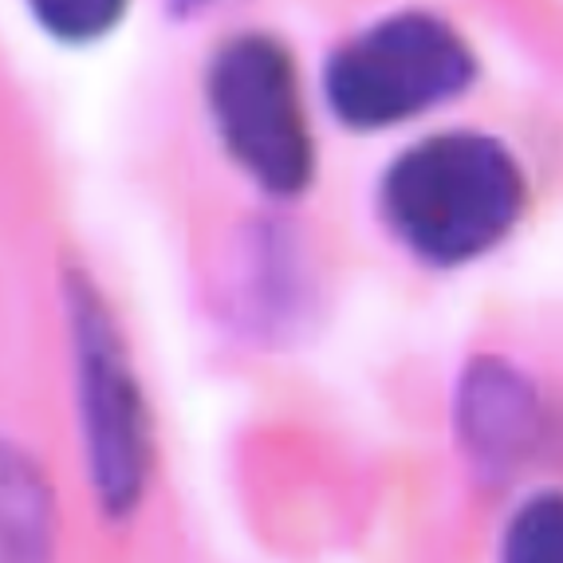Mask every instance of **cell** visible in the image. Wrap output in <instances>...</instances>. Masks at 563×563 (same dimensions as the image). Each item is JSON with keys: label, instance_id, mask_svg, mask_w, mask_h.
<instances>
[{"label": "cell", "instance_id": "cell-1", "mask_svg": "<svg viewBox=\"0 0 563 563\" xmlns=\"http://www.w3.org/2000/svg\"><path fill=\"white\" fill-rule=\"evenodd\" d=\"M383 209L398 241L430 264L488 253L525 209L517 158L485 134H438L402 154L383 181Z\"/></svg>", "mask_w": 563, "mask_h": 563}, {"label": "cell", "instance_id": "cell-2", "mask_svg": "<svg viewBox=\"0 0 563 563\" xmlns=\"http://www.w3.org/2000/svg\"><path fill=\"white\" fill-rule=\"evenodd\" d=\"M470 79V44L430 12H402L358 32L331 56L328 99L347 126L383 131L461 95Z\"/></svg>", "mask_w": 563, "mask_h": 563}, {"label": "cell", "instance_id": "cell-3", "mask_svg": "<svg viewBox=\"0 0 563 563\" xmlns=\"http://www.w3.org/2000/svg\"><path fill=\"white\" fill-rule=\"evenodd\" d=\"M209 107L229 154L264 189L300 194L308 186L316 146L296 64L280 40H229L209 67Z\"/></svg>", "mask_w": 563, "mask_h": 563}, {"label": "cell", "instance_id": "cell-4", "mask_svg": "<svg viewBox=\"0 0 563 563\" xmlns=\"http://www.w3.org/2000/svg\"><path fill=\"white\" fill-rule=\"evenodd\" d=\"M76 351L91 477L107 508H131L146 481V413L126 355L91 288L76 291Z\"/></svg>", "mask_w": 563, "mask_h": 563}, {"label": "cell", "instance_id": "cell-5", "mask_svg": "<svg viewBox=\"0 0 563 563\" xmlns=\"http://www.w3.org/2000/svg\"><path fill=\"white\" fill-rule=\"evenodd\" d=\"M52 493L16 450L0 445V563L52 560Z\"/></svg>", "mask_w": 563, "mask_h": 563}, {"label": "cell", "instance_id": "cell-6", "mask_svg": "<svg viewBox=\"0 0 563 563\" xmlns=\"http://www.w3.org/2000/svg\"><path fill=\"white\" fill-rule=\"evenodd\" d=\"M505 563H563V497L548 493L525 505L508 528Z\"/></svg>", "mask_w": 563, "mask_h": 563}, {"label": "cell", "instance_id": "cell-7", "mask_svg": "<svg viewBox=\"0 0 563 563\" xmlns=\"http://www.w3.org/2000/svg\"><path fill=\"white\" fill-rule=\"evenodd\" d=\"M36 20L67 44H87L114 29L131 0H29Z\"/></svg>", "mask_w": 563, "mask_h": 563}, {"label": "cell", "instance_id": "cell-8", "mask_svg": "<svg viewBox=\"0 0 563 563\" xmlns=\"http://www.w3.org/2000/svg\"><path fill=\"white\" fill-rule=\"evenodd\" d=\"M178 9H186V12H194V9H206V4H217V0H174Z\"/></svg>", "mask_w": 563, "mask_h": 563}]
</instances>
